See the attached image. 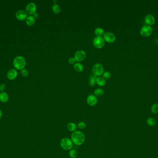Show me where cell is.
Listing matches in <instances>:
<instances>
[{
	"mask_svg": "<svg viewBox=\"0 0 158 158\" xmlns=\"http://www.w3.org/2000/svg\"><path fill=\"white\" fill-rule=\"evenodd\" d=\"M17 72L15 69H11L7 73V77L10 80L15 79L17 76Z\"/></svg>",
	"mask_w": 158,
	"mask_h": 158,
	"instance_id": "13",
	"label": "cell"
},
{
	"mask_svg": "<svg viewBox=\"0 0 158 158\" xmlns=\"http://www.w3.org/2000/svg\"><path fill=\"white\" fill-rule=\"evenodd\" d=\"M151 111L153 114L158 113V104H153L151 107Z\"/></svg>",
	"mask_w": 158,
	"mask_h": 158,
	"instance_id": "24",
	"label": "cell"
},
{
	"mask_svg": "<svg viewBox=\"0 0 158 158\" xmlns=\"http://www.w3.org/2000/svg\"><path fill=\"white\" fill-rule=\"evenodd\" d=\"M103 38L104 40L108 43H113L116 40L115 35L111 32H104L103 35Z\"/></svg>",
	"mask_w": 158,
	"mask_h": 158,
	"instance_id": "8",
	"label": "cell"
},
{
	"mask_svg": "<svg viewBox=\"0 0 158 158\" xmlns=\"http://www.w3.org/2000/svg\"><path fill=\"white\" fill-rule=\"evenodd\" d=\"M52 10L53 12L56 14H59V13H60L61 9L60 7L58 4L55 3L52 6Z\"/></svg>",
	"mask_w": 158,
	"mask_h": 158,
	"instance_id": "22",
	"label": "cell"
},
{
	"mask_svg": "<svg viewBox=\"0 0 158 158\" xmlns=\"http://www.w3.org/2000/svg\"><path fill=\"white\" fill-rule=\"evenodd\" d=\"M86 102L90 106H94L98 103V99L93 94L89 95L86 98Z\"/></svg>",
	"mask_w": 158,
	"mask_h": 158,
	"instance_id": "9",
	"label": "cell"
},
{
	"mask_svg": "<svg viewBox=\"0 0 158 158\" xmlns=\"http://www.w3.org/2000/svg\"><path fill=\"white\" fill-rule=\"evenodd\" d=\"M26 9V11L28 14H33L36 11L37 6L34 3H30L27 5Z\"/></svg>",
	"mask_w": 158,
	"mask_h": 158,
	"instance_id": "10",
	"label": "cell"
},
{
	"mask_svg": "<svg viewBox=\"0 0 158 158\" xmlns=\"http://www.w3.org/2000/svg\"><path fill=\"white\" fill-rule=\"evenodd\" d=\"M152 29L151 26L144 25L142 26L140 30V35L143 37H147L152 34Z\"/></svg>",
	"mask_w": 158,
	"mask_h": 158,
	"instance_id": "5",
	"label": "cell"
},
{
	"mask_svg": "<svg viewBox=\"0 0 158 158\" xmlns=\"http://www.w3.org/2000/svg\"><path fill=\"white\" fill-rule=\"evenodd\" d=\"M97 77L94 74H92L89 76L88 83L90 86H93L95 85Z\"/></svg>",
	"mask_w": 158,
	"mask_h": 158,
	"instance_id": "18",
	"label": "cell"
},
{
	"mask_svg": "<svg viewBox=\"0 0 158 158\" xmlns=\"http://www.w3.org/2000/svg\"><path fill=\"white\" fill-rule=\"evenodd\" d=\"M33 17L35 19H37L39 17V15H38V14L35 13V14H33Z\"/></svg>",
	"mask_w": 158,
	"mask_h": 158,
	"instance_id": "31",
	"label": "cell"
},
{
	"mask_svg": "<svg viewBox=\"0 0 158 158\" xmlns=\"http://www.w3.org/2000/svg\"><path fill=\"white\" fill-rule=\"evenodd\" d=\"M77 127L80 129H85L86 128V124L84 121H80L78 124Z\"/></svg>",
	"mask_w": 158,
	"mask_h": 158,
	"instance_id": "26",
	"label": "cell"
},
{
	"mask_svg": "<svg viewBox=\"0 0 158 158\" xmlns=\"http://www.w3.org/2000/svg\"><path fill=\"white\" fill-rule=\"evenodd\" d=\"M35 20L33 16H29L26 19V23L29 26H32L35 23Z\"/></svg>",
	"mask_w": 158,
	"mask_h": 158,
	"instance_id": "19",
	"label": "cell"
},
{
	"mask_svg": "<svg viewBox=\"0 0 158 158\" xmlns=\"http://www.w3.org/2000/svg\"><path fill=\"white\" fill-rule=\"evenodd\" d=\"M74 68L76 72H81L84 71V66L82 64L80 63H75L74 65Z\"/></svg>",
	"mask_w": 158,
	"mask_h": 158,
	"instance_id": "15",
	"label": "cell"
},
{
	"mask_svg": "<svg viewBox=\"0 0 158 158\" xmlns=\"http://www.w3.org/2000/svg\"><path fill=\"white\" fill-rule=\"evenodd\" d=\"M147 123L149 126H154L156 124V121L154 118L149 117L147 119Z\"/></svg>",
	"mask_w": 158,
	"mask_h": 158,
	"instance_id": "20",
	"label": "cell"
},
{
	"mask_svg": "<svg viewBox=\"0 0 158 158\" xmlns=\"http://www.w3.org/2000/svg\"><path fill=\"white\" fill-rule=\"evenodd\" d=\"M144 21L147 25L150 26L153 25L155 22V18L151 14H147L146 16Z\"/></svg>",
	"mask_w": 158,
	"mask_h": 158,
	"instance_id": "11",
	"label": "cell"
},
{
	"mask_svg": "<svg viewBox=\"0 0 158 158\" xmlns=\"http://www.w3.org/2000/svg\"><path fill=\"white\" fill-rule=\"evenodd\" d=\"M6 86L5 84H1L0 85V91H3L5 89H6Z\"/></svg>",
	"mask_w": 158,
	"mask_h": 158,
	"instance_id": "30",
	"label": "cell"
},
{
	"mask_svg": "<svg viewBox=\"0 0 158 158\" xmlns=\"http://www.w3.org/2000/svg\"><path fill=\"white\" fill-rule=\"evenodd\" d=\"M68 62L69 64L70 65H73V64H75V59L74 57H69L68 59Z\"/></svg>",
	"mask_w": 158,
	"mask_h": 158,
	"instance_id": "29",
	"label": "cell"
},
{
	"mask_svg": "<svg viewBox=\"0 0 158 158\" xmlns=\"http://www.w3.org/2000/svg\"><path fill=\"white\" fill-rule=\"evenodd\" d=\"M94 33L97 36H101L104 34V31L103 29L101 27H97L94 30Z\"/></svg>",
	"mask_w": 158,
	"mask_h": 158,
	"instance_id": "21",
	"label": "cell"
},
{
	"mask_svg": "<svg viewBox=\"0 0 158 158\" xmlns=\"http://www.w3.org/2000/svg\"><path fill=\"white\" fill-rule=\"evenodd\" d=\"M21 74L24 77H27L28 76L29 72L26 69H23L21 71Z\"/></svg>",
	"mask_w": 158,
	"mask_h": 158,
	"instance_id": "28",
	"label": "cell"
},
{
	"mask_svg": "<svg viewBox=\"0 0 158 158\" xmlns=\"http://www.w3.org/2000/svg\"><path fill=\"white\" fill-rule=\"evenodd\" d=\"M71 140L73 143L77 145L81 146L85 141V136L83 133L81 131H75L72 133Z\"/></svg>",
	"mask_w": 158,
	"mask_h": 158,
	"instance_id": "1",
	"label": "cell"
},
{
	"mask_svg": "<svg viewBox=\"0 0 158 158\" xmlns=\"http://www.w3.org/2000/svg\"><path fill=\"white\" fill-rule=\"evenodd\" d=\"M96 83L99 86H103L106 84V79L101 76L97 77L96 79Z\"/></svg>",
	"mask_w": 158,
	"mask_h": 158,
	"instance_id": "14",
	"label": "cell"
},
{
	"mask_svg": "<svg viewBox=\"0 0 158 158\" xmlns=\"http://www.w3.org/2000/svg\"><path fill=\"white\" fill-rule=\"evenodd\" d=\"M92 43L96 48L100 49L104 46L105 40L102 36H96L94 38Z\"/></svg>",
	"mask_w": 158,
	"mask_h": 158,
	"instance_id": "6",
	"label": "cell"
},
{
	"mask_svg": "<svg viewBox=\"0 0 158 158\" xmlns=\"http://www.w3.org/2000/svg\"><path fill=\"white\" fill-rule=\"evenodd\" d=\"M9 95L6 92L0 93V101L2 103H6L9 100Z\"/></svg>",
	"mask_w": 158,
	"mask_h": 158,
	"instance_id": "17",
	"label": "cell"
},
{
	"mask_svg": "<svg viewBox=\"0 0 158 158\" xmlns=\"http://www.w3.org/2000/svg\"><path fill=\"white\" fill-rule=\"evenodd\" d=\"M16 17L19 20H25L27 18V14L24 10H20L16 12Z\"/></svg>",
	"mask_w": 158,
	"mask_h": 158,
	"instance_id": "12",
	"label": "cell"
},
{
	"mask_svg": "<svg viewBox=\"0 0 158 158\" xmlns=\"http://www.w3.org/2000/svg\"><path fill=\"white\" fill-rule=\"evenodd\" d=\"M69 155L71 158H76L77 157V152L75 149H71L69 152Z\"/></svg>",
	"mask_w": 158,
	"mask_h": 158,
	"instance_id": "25",
	"label": "cell"
},
{
	"mask_svg": "<svg viewBox=\"0 0 158 158\" xmlns=\"http://www.w3.org/2000/svg\"><path fill=\"white\" fill-rule=\"evenodd\" d=\"M67 129L70 132H74L75 131H76V129H77V126L74 122H69L67 125Z\"/></svg>",
	"mask_w": 158,
	"mask_h": 158,
	"instance_id": "16",
	"label": "cell"
},
{
	"mask_svg": "<svg viewBox=\"0 0 158 158\" xmlns=\"http://www.w3.org/2000/svg\"><path fill=\"white\" fill-rule=\"evenodd\" d=\"M25 58L22 56H17L15 58L13 61L14 66L18 70H22L26 65Z\"/></svg>",
	"mask_w": 158,
	"mask_h": 158,
	"instance_id": "2",
	"label": "cell"
},
{
	"mask_svg": "<svg viewBox=\"0 0 158 158\" xmlns=\"http://www.w3.org/2000/svg\"><path fill=\"white\" fill-rule=\"evenodd\" d=\"M92 72L93 74L96 76L97 77L103 75L104 72L103 66L100 63H96L92 67Z\"/></svg>",
	"mask_w": 158,
	"mask_h": 158,
	"instance_id": "4",
	"label": "cell"
},
{
	"mask_svg": "<svg viewBox=\"0 0 158 158\" xmlns=\"http://www.w3.org/2000/svg\"><path fill=\"white\" fill-rule=\"evenodd\" d=\"M86 52L85 51L83 50H79L75 52L74 55V58L75 61L81 62L86 58Z\"/></svg>",
	"mask_w": 158,
	"mask_h": 158,
	"instance_id": "7",
	"label": "cell"
},
{
	"mask_svg": "<svg viewBox=\"0 0 158 158\" xmlns=\"http://www.w3.org/2000/svg\"><path fill=\"white\" fill-rule=\"evenodd\" d=\"M2 116H3V113H2V110L0 109V119L2 117Z\"/></svg>",
	"mask_w": 158,
	"mask_h": 158,
	"instance_id": "32",
	"label": "cell"
},
{
	"mask_svg": "<svg viewBox=\"0 0 158 158\" xmlns=\"http://www.w3.org/2000/svg\"><path fill=\"white\" fill-rule=\"evenodd\" d=\"M111 76H112L111 73L110 72H108V71L104 72L103 74V78H104L105 79L110 78L111 77Z\"/></svg>",
	"mask_w": 158,
	"mask_h": 158,
	"instance_id": "27",
	"label": "cell"
},
{
	"mask_svg": "<svg viewBox=\"0 0 158 158\" xmlns=\"http://www.w3.org/2000/svg\"><path fill=\"white\" fill-rule=\"evenodd\" d=\"M94 94L95 96L101 97L104 94V90L101 88H98L94 90Z\"/></svg>",
	"mask_w": 158,
	"mask_h": 158,
	"instance_id": "23",
	"label": "cell"
},
{
	"mask_svg": "<svg viewBox=\"0 0 158 158\" xmlns=\"http://www.w3.org/2000/svg\"><path fill=\"white\" fill-rule=\"evenodd\" d=\"M61 147L65 150H70L72 149L73 143L70 139L69 138H63L60 141Z\"/></svg>",
	"mask_w": 158,
	"mask_h": 158,
	"instance_id": "3",
	"label": "cell"
}]
</instances>
